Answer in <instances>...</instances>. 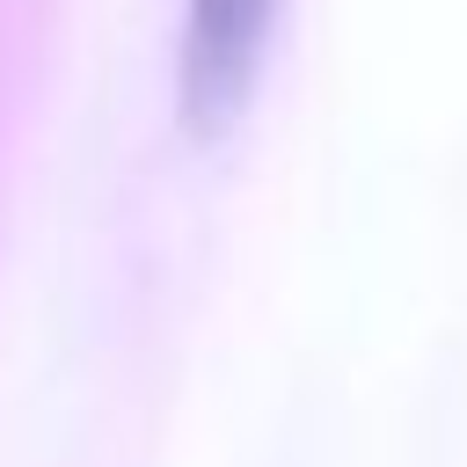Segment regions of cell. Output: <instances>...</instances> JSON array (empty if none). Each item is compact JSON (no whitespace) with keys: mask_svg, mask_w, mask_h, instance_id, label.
I'll return each mask as SVG.
<instances>
[{"mask_svg":"<svg viewBox=\"0 0 467 467\" xmlns=\"http://www.w3.org/2000/svg\"><path fill=\"white\" fill-rule=\"evenodd\" d=\"M277 0H182V44H175V95L190 131H219L241 117L263 44H270Z\"/></svg>","mask_w":467,"mask_h":467,"instance_id":"obj_1","label":"cell"}]
</instances>
